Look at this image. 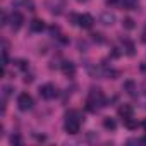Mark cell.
Instances as JSON below:
<instances>
[{"label":"cell","mask_w":146,"mask_h":146,"mask_svg":"<svg viewBox=\"0 0 146 146\" xmlns=\"http://www.w3.org/2000/svg\"><path fill=\"white\" fill-rule=\"evenodd\" d=\"M107 107V98L103 95V91L100 88H91L90 95H88V100H86V108L93 113H96L100 108Z\"/></svg>","instance_id":"obj_1"},{"label":"cell","mask_w":146,"mask_h":146,"mask_svg":"<svg viewBox=\"0 0 146 146\" xmlns=\"http://www.w3.org/2000/svg\"><path fill=\"white\" fill-rule=\"evenodd\" d=\"M81 122H84V117H81V113L78 110H70L65 115V122H64V129L69 134H78L81 129Z\"/></svg>","instance_id":"obj_2"},{"label":"cell","mask_w":146,"mask_h":146,"mask_svg":"<svg viewBox=\"0 0 146 146\" xmlns=\"http://www.w3.org/2000/svg\"><path fill=\"white\" fill-rule=\"evenodd\" d=\"M33 105H35V102H33L31 95H28V93H21V95L17 96V108H19L21 112H28V110H31Z\"/></svg>","instance_id":"obj_3"},{"label":"cell","mask_w":146,"mask_h":146,"mask_svg":"<svg viewBox=\"0 0 146 146\" xmlns=\"http://www.w3.org/2000/svg\"><path fill=\"white\" fill-rule=\"evenodd\" d=\"M72 19H74V23H76L79 28H83V29H90V28L93 26V23H95V19H93V16H91V14L72 16Z\"/></svg>","instance_id":"obj_4"},{"label":"cell","mask_w":146,"mask_h":146,"mask_svg":"<svg viewBox=\"0 0 146 146\" xmlns=\"http://www.w3.org/2000/svg\"><path fill=\"white\" fill-rule=\"evenodd\" d=\"M23 24H24V17H23L21 12H12L9 16V26H11L12 31H19L23 28Z\"/></svg>","instance_id":"obj_5"},{"label":"cell","mask_w":146,"mask_h":146,"mask_svg":"<svg viewBox=\"0 0 146 146\" xmlns=\"http://www.w3.org/2000/svg\"><path fill=\"white\" fill-rule=\"evenodd\" d=\"M40 95H41V98H45V100H53L55 96H57V88L53 86V84H43L41 88H40Z\"/></svg>","instance_id":"obj_6"},{"label":"cell","mask_w":146,"mask_h":146,"mask_svg":"<svg viewBox=\"0 0 146 146\" xmlns=\"http://www.w3.org/2000/svg\"><path fill=\"white\" fill-rule=\"evenodd\" d=\"M117 113H119V117L124 120V119L134 117V108H132V105H129V103H124V105H120V107H119Z\"/></svg>","instance_id":"obj_7"},{"label":"cell","mask_w":146,"mask_h":146,"mask_svg":"<svg viewBox=\"0 0 146 146\" xmlns=\"http://www.w3.org/2000/svg\"><path fill=\"white\" fill-rule=\"evenodd\" d=\"M60 69H62V72H64V74H65V76H69V78H72V76L76 74V65L72 64V62H69V60L62 62Z\"/></svg>","instance_id":"obj_8"},{"label":"cell","mask_w":146,"mask_h":146,"mask_svg":"<svg viewBox=\"0 0 146 146\" xmlns=\"http://www.w3.org/2000/svg\"><path fill=\"white\" fill-rule=\"evenodd\" d=\"M100 23H102V24H105V26H112V24L115 23V14H113V12H110V11L103 12V14L100 16Z\"/></svg>","instance_id":"obj_9"},{"label":"cell","mask_w":146,"mask_h":146,"mask_svg":"<svg viewBox=\"0 0 146 146\" xmlns=\"http://www.w3.org/2000/svg\"><path fill=\"white\" fill-rule=\"evenodd\" d=\"M122 45H124V52H125V55H129V57H134V53H136L134 43H132L131 40L124 38V40H122Z\"/></svg>","instance_id":"obj_10"},{"label":"cell","mask_w":146,"mask_h":146,"mask_svg":"<svg viewBox=\"0 0 146 146\" xmlns=\"http://www.w3.org/2000/svg\"><path fill=\"white\" fill-rule=\"evenodd\" d=\"M120 5H122L125 11H137L139 0H120Z\"/></svg>","instance_id":"obj_11"},{"label":"cell","mask_w":146,"mask_h":146,"mask_svg":"<svg viewBox=\"0 0 146 146\" xmlns=\"http://www.w3.org/2000/svg\"><path fill=\"white\" fill-rule=\"evenodd\" d=\"M29 28H31V31H35V33H41V31L45 29V23H43L41 19H33V21L29 23Z\"/></svg>","instance_id":"obj_12"},{"label":"cell","mask_w":146,"mask_h":146,"mask_svg":"<svg viewBox=\"0 0 146 146\" xmlns=\"http://www.w3.org/2000/svg\"><path fill=\"white\" fill-rule=\"evenodd\" d=\"M122 88H124V91H127L131 96H134V95H136V91H137V88H136V83H134V81H125Z\"/></svg>","instance_id":"obj_13"},{"label":"cell","mask_w":146,"mask_h":146,"mask_svg":"<svg viewBox=\"0 0 146 146\" xmlns=\"http://www.w3.org/2000/svg\"><path fill=\"white\" fill-rule=\"evenodd\" d=\"M103 127H105L107 131H115L117 122H115L113 119H110V117H105V119H103Z\"/></svg>","instance_id":"obj_14"},{"label":"cell","mask_w":146,"mask_h":146,"mask_svg":"<svg viewBox=\"0 0 146 146\" xmlns=\"http://www.w3.org/2000/svg\"><path fill=\"white\" fill-rule=\"evenodd\" d=\"M124 125L129 129V131H134V129H137V120L134 119V117H129V119H124Z\"/></svg>","instance_id":"obj_15"},{"label":"cell","mask_w":146,"mask_h":146,"mask_svg":"<svg viewBox=\"0 0 146 146\" xmlns=\"http://www.w3.org/2000/svg\"><path fill=\"white\" fill-rule=\"evenodd\" d=\"M122 26H124V29H127V31H131V29H134V21L131 19V17H124V21H122Z\"/></svg>","instance_id":"obj_16"},{"label":"cell","mask_w":146,"mask_h":146,"mask_svg":"<svg viewBox=\"0 0 146 146\" xmlns=\"http://www.w3.org/2000/svg\"><path fill=\"white\" fill-rule=\"evenodd\" d=\"M9 65V53H7V50H2V67L5 69Z\"/></svg>","instance_id":"obj_17"},{"label":"cell","mask_w":146,"mask_h":146,"mask_svg":"<svg viewBox=\"0 0 146 146\" xmlns=\"http://www.w3.org/2000/svg\"><path fill=\"white\" fill-rule=\"evenodd\" d=\"M17 67H19L21 70H28V67H29V62H26V60H17Z\"/></svg>","instance_id":"obj_18"},{"label":"cell","mask_w":146,"mask_h":146,"mask_svg":"<svg viewBox=\"0 0 146 146\" xmlns=\"http://www.w3.org/2000/svg\"><path fill=\"white\" fill-rule=\"evenodd\" d=\"M11 143H12V144H21L23 139H21L19 134H12V136H11Z\"/></svg>","instance_id":"obj_19"},{"label":"cell","mask_w":146,"mask_h":146,"mask_svg":"<svg viewBox=\"0 0 146 146\" xmlns=\"http://www.w3.org/2000/svg\"><path fill=\"white\" fill-rule=\"evenodd\" d=\"M21 5L28 7V11H35V4L31 2V0H23V2H21Z\"/></svg>","instance_id":"obj_20"},{"label":"cell","mask_w":146,"mask_h":146,"mask_svg":"<svg viewBox=\"0 0 146 146\" xmlns=\"http://www.w3.org/2000/svg\"><path fill=\"white\" fill-rule=\"evenodd\" d=\"M91 36H93V40H95V41H98V43H103V38H102L103 35H100V33H95V35H91Z\"/></svg>","instance_id":"obj_21"},{"label":"cell","mask_w":146,"mask_h":146,"mask_svg":"<svg viewBox=\"0 0 146 146\" xmlns=\"http://www.w3.org/2000/svg\"><path fill=\"white\" fill-rule=\"evenodd\" d=\"M11 91H12V88H11V86H4V93H2V95H4V98H5V100H7V96L11 95Z\"/></svg>","instance_id":"obj_22"},{"label":"cell","mask_w":146,"mask_h":146,"mask_svg":"<svg viewBox=\"0 0 146 146\" xmlns=\"http://www.w3.org/2000/svg\"><path fill=\"white\" fill-rule=\"evenodd\" d=\"M107 5H120V0H107Z\"/></svg>","instance_id":"obj_23"},{"label":"cell","mask_w":146,"mask_h":146,"mask_svg":"<svg viewBox=\"0 0 146 146\" xmlns=\"http://www.w3.org/2000/svg\"><path fill=\"white\" fill-rule=\"evenodd\" d=\"M143 41L146 43V26H144V29H143Z\"/></svg>","instance_id":"obj_24"},{"label":"cell","mask_w":146,"mask_h":146,"mask_svg":"<svg viewBox=\"0 0 146 146\" xmlns=\"http://www.w3.org/2000/svg\"><path fill=\"white\" fill-rule=\"evenodd\" d=\"M139 143H143V144H146V134H144V136H143V137L139 139Z\"/></svg>","instance_id":"obj_25"},{"label":"cell","mask_w":146,"mask_h":146,"mask_svg":"<svg viewBox=\"0 0 146 146\" xmlns=\"http://www.w3.org/2000/svg\"><path fill=\"white\" fill-rule=\"evenodd\" d=\"M143 129H144V131H146V119H144V120H143Z\"/></svg>","instance_id":"obj_26"},{"label":"cell","mask_w":146,"mask_h":146,"mask_svg":"<svg viewBox=\"0 0 146 146\" xmlns=\"http://www.w3.org/2000/svg\"><path fill=\"white\" fill-rule=\"evenodd\" d=\"M78 2H79V4H86V2H88V0H78Z\"/></svg>","instance_id":"obj_27"}]
</instances>
